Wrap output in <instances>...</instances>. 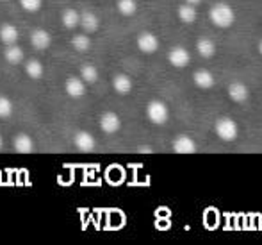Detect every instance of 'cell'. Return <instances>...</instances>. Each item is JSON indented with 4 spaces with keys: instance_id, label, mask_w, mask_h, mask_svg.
Listing matches in <instances>:
<instances>
[{
    "instance_id": "cb8c5ba5",
    "label": "cell",
    "mask_w": 262,
    "mask_h": 245,
    "mask_svg": "<svg viewBox=\"0 0 262 245\" xmlns=\"http://www.w3.org/2000/svg\"><path fill=\"white\" fill-rule=\"evenodd\" d=\"M118 11L123 16H132L138 11V4H136V0H118Z\"/></svg>"
},
{
    "instance_id": "7a4b0ae2",
    "label": "cell",
    "mask_w": 262,
    "mask_h": 245,
    "mask_svg": "<svg viewBox=\"0 0 262 245\" xmlns=\"http://www.w3.org/2000/svg\"><path fill=\"white\" fill-rule=\"evenodd\" d=\"M146 117L152 124H157V125H162L168 122L169 118V109L162 100H152L148 102L146 106Z\"/></svg>"
},
{
    "instance_id": "ffe728a7",
    "label": "cell",
    "mask_w": 262,
    "mask_h": 245,
    "mask_svg": "<svg viewBox=\"0 0 262 245\" xmlns=\"http://www.w3.org/2000/svg\"><path fill=\"white\" fill-rule=\"evenodd\" d=\"M25 73H27L31 79H41L43 73H45V66H43V63L38 61V59H31V61H27V65H25Z\"/></svg>"
},
{
    "instance_id": "5bb4252c",
    "label": "cell",
    "mask_w": 262,
    "mask_h": 245,
    "mask_svg": "<svg viewBox=\"0 0 262 245\" xmlns=\"http://www.w3.org/2000/svg\"><path fill=\"white\" fill-rule=\"evenodd\" d=\"M13 147H14V150L20 152V154H29V152L34 150V140L29 135H25V133H21V135L14 136Z\"/></svg>"
},
{
    "instance_id": "8fae6325",
    "label": "cell",
    "mask_w": 262,
    "mask_h": 245,
    "mask_svg": "<svg viewBox=\"0 0 262 245\" xmlns=\"http://www.w3.org/2000/svg\"><path fill=\"white\" fill-rule=\"evenodd\" d=\"M138 49L145 54H154L159 49V40L152 32H143L138 38Z\"/></svg>"
},
{
    "instance_id": "f1b7e54d",
    "label": "cell",
    "mask_w": 262,
    "mask_h": 245,
    "mask_svg": "<svg viewBox=\"0 0 262 245\" xmlns=\"http://www.w3.org/2000/svg\"><path fill=\"white\" fill-rule=\"evenodd\" d=\"M2 147H4V138L0 136V148H2Z\"/></svg>"
},
{
    "instance_id": "4fadbf2b",
    "label": "cell",
    "mask_w": 262,
    "mask_h": 245,
    "mask_svg": "<svg viewBox=\"0 0 262 245\" xmlns=\"http://www.w3.org/2000/svg\"><path fill=\"white\" fill-rule=\"evenodd\" d=\"M228 97H230L234 102H246L250 97V90L246 84L243 83H232L230 86H228Z\"/></svg>"
},
{
    "instance_id": "83f0119b",
    "label": "cell",
    "mask_w": 262,
    "mask_h": 245,
    "mask_svg": "<svg viewBox=\"0 0 262 245\" xmlns=\"http://www.w3.org/2000/svg\"><path fill=\"white\" fill-rule=\"evenodd\" d=\"M187 4H191V6H198V4H202V0H186Z\"/></svg>"
},
{
    "instance_id": "4316f807",
    "label": "cell",
    "mask_w": 262,
    "mask_h": 245,
    "mask_svg": "<svg viewBox=\"0 0 262 245\" xmlns=\"http://www.w3.org/2000/svg\"><path fill=\"white\" fill-rule=\"evenodd\" d=\"M138 150H139V152H146V154H150V152H154V148H150V147H139Z\"/></svg>"
},
{
    "instance_id": "d4e9b609",
    "label": "cell",
    "mask_w": 262,
    "mask_h": 245,
    "mask_svg": "<svg viewBox=\"0 0 262 245\" xmlns=\"http://www.w3.org/2000/svg\"><path fill=\"white\" fill-rule=\"evenodd\" d=\"M13 115V102L7 97H0V118H9Z\"/></svg>"
},
{
    "instance_id": "2e32d148",
    "label": "cell",
    "mask_w": 262,
    "mask_h": 245,
    "mask_svg": "<svg viewBox=\"0 0 262 245\" xmlns=\"http://www.w3.org/2000/svg\"><path fill=\"white\" fill-rule=\"evenodd\" d=\"M132 86H134V84H132V79L127 76V73H118V76L113 79V88L116 90V93H120V95L130 93Z\"/></svg>"
},
{
    "instance_id": "52a82bcc",
    "label": "cell",
    "mask_w": 262,
    "mask_h": 245,
    "mask_svg": "<svg viewBox=\"0 0 262 245\" xmlns=\"http://www.w3.org/2000/svg\"><path fill=\"white\" fill-rule=\"evenodd\" d=\"M196 143H194V140L191 138V136L187 135H180L175 138V142H173V150L177 152V154H193V152H196Z\"/></svg>"
},
{
    "instance_id": "5b68a950",
    "label": "cell",
    "mask_w": 262,
    "mask_h": 245,
    "mask_svg": "<svg viewBox=\"0 0 262 245\" xmlns=\"http://www.w3.org/2000/svg\"><path fill=\"white\" fill-rule=\"evenodd\" d=\"M64 90L72 99H80L86 95V83L80 77H68L64 84Z\"/></svg>"
},
{
    "instance_id": "9c48e42d",
    "label": "cell",
    "mask_w": 262,
    "mask_h": 245,
    "mask_svg": "<svg viewBox=\"0 0 262 245\" xmlns=\"http://www.w3.org/2000/svg\"><path fill=\"white\" fill-rule=\"evenodd\" d=\"M31 43L34 49L45 50V49H49L50 43H52V36H50V32L45 31V29H34V31L31 32Z\"/></svg>"
},
{
    "instance_id": "ba28073f",
    "label": "cell",
    "mask_w": 262,
    "mask_h": 245,
    "mask_svg": "<svg viewBox=\"0 0 262 245\" xmlns=\"http://www.w3.org/2000/svg\"><path fill=\"white\" fill-rule=\"evenodd\" d=\"M168 59L173 66H177V68H184V66L189 65L191 54L187 52V49H184V47H175V49L169 50Z\"/></svg>"
},
{
    "instance_id": "603a6c76",
    "label": "cell",
    "mask_w": 262,
    "mask_h": 245,
    "mask_svg": "<svg viewBox=\"0 0 262 245\" xmlns=\"http://www.w3.org/2000/svg\"><path fill=\"white\" fill-rule=\"evenodd\" d=\"M72 47L75 50H79V52L90 50V47H91L90 36H88V34H77V36H73V38H72Z\"/></svg>"
},
{
    "instance_id": "ac0fdd59",
    "label": "cell",
    "mask_w": 262,
    "mask_h": 245,
    "mask_svg": "<svg viewBox=\"0 0 262 245\" xmlns=\"http://www.w3.org/2000/svg\"><path fill=\"white\" fill-rule=\"evenodd\" d=\"M196 50H198V54H200L202 58L210 59V58H214V55H216V43H214L212 40H209V38H200V40H198V43H196Z\"/></svg>"
},
{
    "instance_id": "7402d4cb",
    "label": "cell",
    "mask_w": 262,
    "mask_h": 245,
    "mask_svg": "<svg viewBox=\"0 0 262 245\" xmlns=\"http://www.w3.org/2000/svg\"><path fill=\"white\" fill-rule=\"evenodd\" d=\"M80 79H82L86 84L97 83V81H98V70H97V66H93V65H82V68H80Z\"/></svg>"
},
{
    "instance_id": "f546056e",
    "label": "cell",
    "mask_w": 262,
    "mask_h": 245,
    "mask_svg": "<svg viewBox=\"0 0 262 245\" xmlns=\"http://www.w3.org/2000/svg\"><path fill=\"white\" fill-rule=\"evenodd\" d=\"M259 52H260V55H262V40H260V43H259Z\"/></svg>"
},
{
    "instance_id": "e0dca14e",
    "label": "cell",
    "mask_w": 262,
    "mask_h": 245,
    "mask_svg": "<svg viewBox=\"0 0 262 245\" xmlns=\"http://www.w3.org/2000/svg\"><path fill=\"white\" fill-rule=\"evenodd\" d=\"M79 22H80V13L72 9V7H68V9H64L61 13V24L66 29H77L79 27Z\"/></svg>"
},
{
    "instance_id": "30bf717a",
    "label": "cell",
    "mask_w": 262,
    "mask_h": 245,
    "mask_svg": "<svg viewBox=\"0 0 262 245\" xmlns=\"http://www.w3.org/2000/svg\"><path fill=\"white\" fill-rule=\"evenodd\" d=\"M79 25L82 27L84 32L91 34V32H97L98 27H100V18H98L93 11H84V13H80Z\"/></svg>"
},
{
    "instance_id": "484cf974",
    "label": "cell",
    "mask_w": 262,
    "mask_h": 245,
    "mask_svg": "<svg viewBox=\"0 0 262 245\" xmlns=\"http://www.w3.org/2000/svg\"><path fill=\"white\" fill-rule=\"evenodd\" d=\"M43 0H20V6L24 7L27 13H36V11L41 9Z\"/></svg>"
},
{
    "instance_id": "7c38bea8",
    "label": "cell",
    "mask_w": 262,
    "mask_h": 245,
    "mask_svg": "<svg viewBox=\"0 0 262 245\" xmlns=\"http://www.w3.org/2000/svg\"><path fill=\"white\" fill-rule=\"evenodd\" d=\"M18 38H20V31L16 29V25L13 24L0 25V42L4 45H13V43L18 42Z\"/></svg>"
},
{
    "instance_id": "6da1fadb",
    "label": "cell",
    "mask_w": 262,
    "mask_h": 245,
    "mask_svg": "<svg viewBox=\"0 0 262 245\" xmlns=\"http://www.w3.org/2000/svg\"><path fill=\"white\" fill-rule=\"evenodd\" d=\"M209 18H210V22L216 25V27L228 29V27H232V25H234L235 13H234V9L228 6V4L220 2V4H216L212 9H210Z\"/></svg>"
},
{
    "instance_id": "44dd1931",
    "label": "cell",
    "mask_w": 262,
    "mask_h": 245,
    "mask_svg": "<svg viewBox=\"0 0 262 245\" xmlns=\"http://www.w3.org/2000/svg\"><path fill=\"white\" fill-rule=\"evenodd\" d=\"M177 14H179L180 22H184V24H193L194 20H196V9H194V6H191V4H186V6H180L179 11H177Z\"/></svg>"
},
{
    "instance_id": "3957f363",
    "label": "cell",
    "mask_w": 262,
    "mask_h": 245,
    "mask_svg": "<svg viewBox=\"0 0 262 245\" xmlns=\"http://www.w3.org/2000/svg\"><path fill=\"white\" fill-rule=\"evenodd\" d=\"M214 129H216V135L220 136V140H223V142H234L239 135L237 124L228 117L220 118V120L216 122V127Z\"/></svg>"
},
{
    "instance_id": "d6986e66",
    "label": "cell",
    "mask_w": 262,
    "mask_h": 245,
    "mask_svg": "<svg viewBox=\"0 0 262 245\" xmlns=\"http://www.w3.org/2000/svg\"><path fill=\"white\" fill-rule=\"evenodd\" d=\"M4 58H6L7 63H11V65H18V63L24 61V50H21V47H18L16 43H13V45H7L6 50H4Z\"/></svg>"
},
{
    "instance_id": "277c9868",
    "label": "cell",
    "mask_w": 262,
    "mask_h": 245,
    "mask_svg": "<svg viewBox=\"0 0 262 245\" xmlns=\"http://www.w3.org/2000/svg\"><path fill=\"white\" fill-rule=\"evenodd\" d=\"M98 124H100V129L105 135H114V133H118L121 127L120 117H118L116 113H113V111H107V113L102 115Z\"/></svg>"
},
{
    "instance_id": "8992f818",
    "label": "cell",
    "mask_w": 262,
    "mask_h": 245,
    "mask_svg": "<svg viewBox=\"0 0 262 245\" xmlns=\"http://www.w3.org/2000/svg\"><path fill=\"white\" fill-rule=\"evenodd\" d=\"M73 145L79 148L80 152H91L97 145V142H95L93 135L88 131H79L75 133V136H73Z\"/></svg>"
},
{
    "instance_id": "9a60e30c",
    "label": "cell",
    "mask_w": 262,
    "mask_h": 245,
    "mask_svg": "<svg viewBox=\"0 0 262 245\" xmlns=\"http://www.w3.org/2000/svg\"><path fill=\"white\" fill-rule=\"evenodd\" d=\"M193 81L198 88H202V90H209V88H212L214 83H216V81H214V76L205 68L196 70V72L193 73Z\"/></svg>"
}]
</instances>
